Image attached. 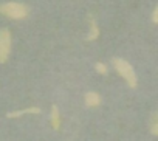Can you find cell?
<instances>
[{
    "label": "cell",
    "mask_w": 158,
    "mask_h": 141,
    "mask_svg": "<svg viewBox=\"0 0 158 141\" xmlns=\"http://www.w3.org/2000/svg\"><path fill=\"white\" fill-rule=\"evenodd\" d=\"M113 67H115V70L118 72V75L126 79V82H127V85L130 89H135L136 87L138 79H136V75H135V70H133V67L127 60H124L121 57H115L113 59Z\"/></svg>",
    "instance_id": "cell-1"
},
{
    "label": "cell",
    "mask_w": 158,
    "mask_h": 141,
    "mask_svg": "<svg viewBox=\"0 0 158 141\" xmlns=\"http://www.w3.org/2000/svg\"><path fill=\"white\" fill-rule=\"evenodd\" d=\"M0 14H3L5 17L13 20H23L28 16V8L17 2H8L0 5Z\"/></svg>",
    "instance_id": "cell-2"
},
{
    "label": "cell",
    "mask_w": 158,
    "mask_h": 141,
    "mask_svg": "<svg viewBox=\"0 0 158 141\" xmlns=\"http://www.w3.org/2000/svg\"><path fill=\"white\" fill-rule=\"evenodd\" d=\"M11 53V34L6 28L0 30V64H5Z\"/></svg>",
    "instance_id": "cell-3"
},
{
    "label": "cell",
    "mask_w": 158,
    "mask_h": 141,
    "mask_svg": "<svg viewBox=\"0 0 158 141\" xmlns=\"http://www.w3.org/2000/svg\"><path fill=\"white\" fill-rule=\"evenodd\" d=\"M84 99H85V106H89V107H98L101 104V96L98 93H95V92L85 93Z\"/></svg>",
    "instance_id": "cell-4"
},
{
    "label": "cell",
    "mask_w": 158,
    "mask_h": 141,
    "mask_svg": "<svg viewBox=\"0 0 158 141\" xmlns=\"http://www.w3.org/2000/svg\"><path fill=\"white\" fill-rule=\"evenodd\" d=\"M28 113H40V109L39 107H28V109L16 110V112L8 113V118H19V116H23V115H28Z\"/></svg>",
    "instance_id": "cell-5"
},
{
    "label": "cell",
    "mask_w": 158,
    "mask_h": 141,
    "mask_svg": "<svg viewBox=\"0 0 158 141\" xmlns=\"http://www.w3.org/2000/svg\"><path fill=\"white\" fill-rule=\"evenodd\" d=\"M98 36H99L98 23H96V20L90 16V33H89V36H87L85 39H87V40H96V39H98Z\"/></svg>",
    "instance_id": "cell-6"
},
{
    "label": "cell",
    "mask_w": 158,
    "mask_h": 141,
    "mask_svg": "<svg viewBox=\"0 0 158 141\" xmlns=\"http://www.w3.org/2000/svg\"><path fill=\"white\" fill-rule=\"evenodd\" d=\"M51 126L54 130H57L60 127V113H59V109L56 106L51 107Z\"/></svg>",
    "instance_id": "cell-7"
},
{
    "label": "cell",
    "mask_w": 158,
    "mask_h": 141,
    "mask_svg": "<svg viewBox=\"0 0 158 141\" xmlns=\"http://www.w3.org/2000/svg\"><path fill=\"white\" fill-rule=\"evenodd\" d=\"M150 133L158 136V115H156V116L153 118V121H152V126H150Z\"/></svg>",
    "instance_id": "cell-8"
},
{
    "label": "cell",
    "mask_w": 158,
    "mask_h": 141,
    "mask_svg": "<svg viewBox=\"0 0 158 141\" xmlns=\"http://www.w3.org/2000/svg\"><path fill=\"white\" fill-rule=\"evenodd\" d=\"M95 68H96V72H98L99 75H107V67H106L102 62H98V64L95 65Z\"/></svg>",
    "instance_id": "cell-9"
},
{
    "label": "cell",
    "mask_w": 158,
    "mask_h": 141,
    "mask_svg": "<svg viewBox=\"0 0 158 141\" xmlns=\"http://www.w3.org/2000/svg\"><path fill=\"white\" fill-rule=\"evenodd\" d=\"M152 22L153 23H158V6L153 10V13H152Z\"/></svg>",
    "instance_id": "cell-10"
}]
</instances>
